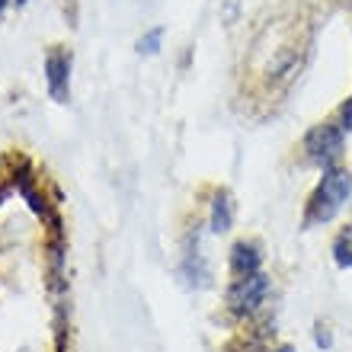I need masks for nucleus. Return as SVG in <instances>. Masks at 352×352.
<instances>
[{"label": "nucleus", "mask_w": 352, "mask_h": 352, "mask_svg": "<svg viewBox=\"0 0 352 352\" xmlns=\"http://www.w3.org/2000/svg\"><path fill=\"white\" fill-rule=\"evenodd\" d=\"M349 195H352V170L343 167V164L324 170L317 186L311 189V195H307L301 224L305 228H317V224L333 221L336 214L343 212V205L349 202Z\"/></svg>", "instance_id": "nucleus-1"}, {"label": "nucleus", "mask_w": 352, "mask_h": 352, "mask_svg": "<svg viewBox=\"0 0 352 352\" xmlns=\"http://www.w3.org/2000/svg\"><path fill=\"white\" fill-rule=\"evenodd\" d=\"M346 151V131L340 129V122L330 116V119L317 122L305 131V138L298 144V157L305 167H317L320 173L330 167H340Z\"/></svg>", "instance_id": "nucleus-2"}, {"label": "nucleus", "mask_w": 352, "mask_h": 352, "mask_svg": "<svg viewBox=\"0 0 352 352\" xmlns=\"http://www.w3.org/2000/svg\"><path fill=\"white\" fill-rule=\"evenodd\" d=\"M269 295H272V282H269L266 272L231 278V282H228V292H224V307H228L234 317H253L266 305Z\"/></svg>", "instance_id": "nucleus-3"}, {"label": "nucleus", "mask_w": 352, "mask_h": 352, "mask_svg": "<svg viewBox=\"0 0 352 352\" xmlns=\"http://www.w3.org/2000/svg\"><path fill=\"white\" fill-rule=\"evenodd\" d=\"M71 67H74L71 48L52 45L45 52V87H48V96L55 102L71 100Z\"/></svg>", "instance_id": "nucleus-4"}, {"label": "nucleus", "mask_w": 352, "mask_h": 352, "mask_svg": "<svg viewBox=\"0 0 352 352\" xmlns=\"http://www.w3.org/2000/svg\"><path fill=\"white\" fill-rule=\"evenodd\" d=\"M176 276L183 278L186 288H208L212 285V269H208L202 250H199V228H195V234H189V241H186L183 263L176 269Z\"/></svg>", "instance_id": "nucleus-5"}, {"label": "nucleus", "mask_w": 352, "mask_h": 352, "mask_svg": "<svg viewBox=\"0 0 352 352\" xmlns=\"http://www.w3.org/2000/svg\"><path fill=\"white\" fill-rule=\"evenodd\" d=\"M228 272H231V278L263 272V243L253 241V237H241L228 250Z\"/></svg>", "instance_id": "nucleus-6"}, {"label": "nucleus", "mask_w": 352, "mask_h": 352, "mask_svg": "<svg viewBox=\"0 0 352 352\" xmlns=\"http://www.w3.org/2000/svg\"><path fill=\"white\" fill-rule=\"evenodd\" d=\"M234 214H237V205H234L231 189L214 186L212 202H208V231L212 234H228L234 228Z\"/></svg>", "instance_id": "nucleus-7"}, {"label": "nucleus", "mask_w": 352, "mask_h": 352, "mask_svg": "<svg viewBox=\"0 0 352 352\" xmlns=\"http://www.w3.org/2000/svg\"><path fill=\"white\" fill-rule=\"evenodd\" d=\"M330 253H333L336 269H352V221H346L330 241Z\"/></svg>", "instance_id": "nucleus-8"}, {"label": "nucleus", "mask_w": 352, "mask_h": 352, "mask_svg": "<svg viewBox=\"0 0 352 352\" xmlns=\"http://www.w3.org/2000/svg\"><path fill=\"white\" fill-rule=\"evenodd\" d=\"M160 45H164V26H154V29H148L144 36L135 42V48H138V55H144V58H154L160 52Z\"/></svg>", "instance_id": "nucleus-9"}, {"label": "nucleus", "mask_w": 352, "mask_h": 352, "mask_svg": "<svg viewBox=\"0 0 352 352\" xmlns=\"http://www.w3.org/2000/svg\"><path fill=\"white\" fill-rule=\"evenodd\" d=\"M333 119L340 122V129H343L346 135H349V131H352V93L346 96L343 102H340V109L333 112Z\"/></svg>", "instance_id": "nucleus-10"}, {"label": "nucleus", "mask_w": 352, "mask_h": 352, "mask_svg": "<svg viewBox=\"0 0 352 352\" xmlns=\"http://www.w3.org/2000/svg\"><path fill=\"white\" fill-rule=\"evenodd\" d=\"M314 343H317V349H333V336H330V330L324 324L314 327Z\"/></svg>", "instance_id": "nucleus-11"}, {"label": "nucleus", "mask_w": 352, "mask_h": 352, "mask_svg": "<svg viewBox=\"0 0 352 352\" xmlns=\"http://www.w3.org/2000/svg\"><path fill=\"white\" fill-rule=\"evenodd\" d=\"M272 352H295V349H292V346H276Z\"/></svg>", "instance_id": "nucleus-12"}, {"label": "nucleus", "mask_w": 352, "mask_h": 352, "mask_svg": "<svg viewBox=\"0 0 352 352\" xmlns=\"http://www.w3.org/2000/svg\"><path fill=\"white\" fill-rule=\"evenodd\" d=\"M10 3H13V0H0V13H3V10H7Z\"/></svg>", "instance_id": "nucleus-13"}, {"label": "nucleus", "mask_w": 352, "mask_h": 352, "mask_svg": "<svg viewBox=\"0 0 352 352\" xmlns=\"http://www.w3.org/2000/svg\"><path fill=\"white\" fill-rule=\"evenodd\" d=\"M13 3H16V7H26V3H29V0H13Z\"/></svg>", "instance_id": "nucleus-14"}]
</instances>
